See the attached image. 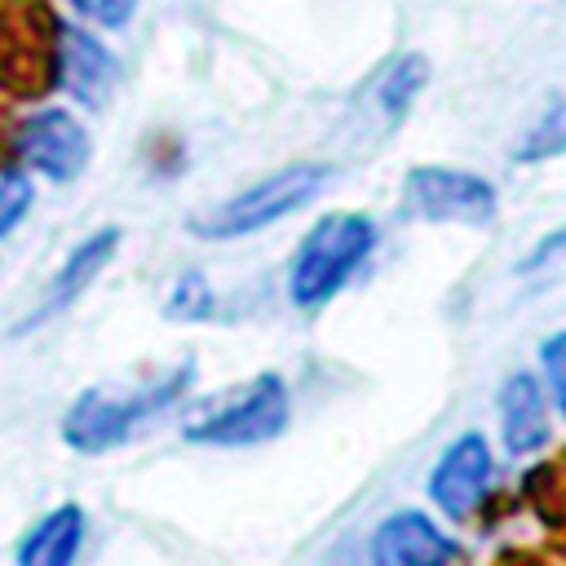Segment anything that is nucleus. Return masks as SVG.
<instances>
[{
	"mask_svg": "<svg viewBox=\"0 0 566 566\" xmlns=\"http://www.w3.org/2000/svg\"><path fill=\"white\" fill-rule=\"evenodd\" d=\"M376 248V226L363 212H327L310 226V234L301 239L292 270H287V296L301 310H318L327 305L349 274L367 261V252Z\"/></svg>",
	"mask_w": 566,
	"mask_h": 566,
	"instance_id": "f257e3e1",
	"label": "nucleus"
},
{
	"mask_svg": "<svg viewBox=\"0 0 566 566\" xmlns=\"http://www.w3.org/2000/svg\"><path fill=\"white\" fill-rule=\"evenodd\" d=\"M195 367L181 363L172 371H164L159 380L150 385H137L128 394H111V389H84L71 411L62 416V438L75 447V451H111L119 447L128 433H137L146 420H155L168 402L181 398V389L190 385Z\"/></svg>",
	"mask_w": 566,
	"mask_h": 566,
	"instance_id": "f03ea898",
	"label": "nucleus"
},
{
	"mask_svg": "<svg viewBox=\"0 0 566 566\" xmlns=\"http://www.w3.org/2000/svg\"><path fill=\"white\" fill-rule=\"evenodd\" d=\"M327 181V164H283L274 172H265L261 181L243 186L239 195L221 199L217 208L190 217V230L203 234V239H243V234H256L274 221H283L287 212L305 208Z\"/></svg>",
	"mask_w": 566,
	"mask_h": 566,
	"instance_id": "7ed1b4c3",
	"label": "nucleus"
},
{
	"mask_svg": "<svg viewBox=\"0 0 566 566\" xmlns=\"http://www.w3.org/2000/svg\"><path fill=\"white\" fill-rule=\"evenodd\" d=\"M287 416H292V402H287L283 376L261 371L248 385H234L230 394L195 407L181 433L190 442H212V447H256L279 438L287 429Z\"/></svg>",
	"mask_w": 566,
	"mask_h": 566,
	"instance_id": "20e7f679",
	"label": "nucleus"
},
{
	"mask_svg": "<svg viewBox=\"0 0 566 566\" xmlns=\"http://www.w3.org/2000/svg\"><path fill=\"white\" fill-rule=\"evenodd\" d=\"M407 212L424 221H460V226H486L495 217V186L464 168L420 164L402 181Z\"/></svg>",
	"mask_w": 566,
	"mask_h": 566,
	"instance_id": "39448f33",
	"label": "nucleus"
},
{
	"mask_svg": "<svg viewBox=\"0 0 566 566\" xmlns=\"http://www.w3.org/2000/svg\"><path fill=\"white\" fill-rule=\"evenodd\" d=\"M18 155L35 172H44L53 181H71L88 164V133L71 111L49 106V111H35L18 128Z\"/></svg>",
	"mask_w": 566,
	"mask_h": 566,
	"instance_id": "423d86ee",
	"label": "nucleus"
},
{
	"mask_svg": "<svg viewBox=\"0 0 566 566\" xmlns=\"http://www.w3.org/2000/svg\"><path fill=\"white\" fill-rule=\"evenodd\" d=\"M491 482V447L482 433H460L429 473V500L447 517H469Z\"/></svg>",
	"mask_w": 566,
	"mask_h": 566,
	"instance_id": "0eeeda50",
	"label": "nucleus"
},
{
	"mask_svg": "<svg viewBox=\"0 0 566 566\" xmlns=\"http://www.w3.org/2000/svg\"><path fill=\"white\" fill-rule=\"evenodd\" d=\"M455 557H460V544L416 509L389 513L371 535V562L380 566H438Z\"/></svg>",
	"mask_w": 566,
	"mask_h": 566,
	"instance_id": "6e6552de",
	"label": "nucleus"
},
{
	"mask_svg": "<svg viewBox=\"0 0 566 566\" xmlns=\"http://www.w3.org/2000/svg\"><path fill=\"white\" fill-rule=\"evenodd\" d=\"M62 84L80 106L106 111V102L119 84V62L84 27H62Z\"/></svg>",
	"mask_w": 566,
	"mask_h": 566,
	"instance_id": "1a4fd4ad",
	"label": "nucleus"
},
{
	"mask_svg": "<svg viewBox=\"0 0 566 566\" xmlns=\"http://www.w3.org/2000/svg\"><path fill=\"white\" fill-rule=\"evenodd\" d=\"M115 243H119V230L115 226H106V230H93L84 243H75L71 248V256L62 261V270L53 274V283H49V292H44V301L31 310V318L22 323V327H35V323H44V318H53L57 310H66L97 274H102V265L115 256Z\"/></svg>",
	"mask_w": 566,
	"mask_h": 566,
	"instance_id": "9d476101",
	"label": "nucleus"
},
{
	"mask_svg": "<svg viewBox=\"0 0 566 566\" xmlns=\"http://www.w3.org/2000/svg\"><path fill=\"white\" fill-rule=\"evenodd\" d=\"M500 433L509 455H531L548 442V411H544V389L535 376L517 371L500 389Z\"/></svg>",
	"mask_w": 566,
	"mask_h": 566,
	"instance_id": "9b49d317",
	"label": "nucleus"
},
{
	"mask_svg": "<svg viewBox=\"0 0 566 566\" xmlns=\"http://www.w3.org/2000/svg\"><path fill=\"white\" fill-rule=\"evenodd\" d=\"M80 544H84V509L57 504L27 531V539L18 544V562L22 566H66L80 553Z\"/></svg>",
	"mask_w": 566,
	"mask_h": 566,
	"instance_id": "f8f14e48",
	"label": "nucleus"
},
{
	"mask_svg": "<svg viewBox=\"0 0 566 566\" xmlns=\"http://www.w3.org/2000/svg\"><path fill=\"white\" fill-rule=\"evenodd\" d=\"M424 80H429V62H424L420 53L394 57V62L367 84V102H371L367 111L376 115V128H398L402 115L411 111L416 93L424 88Z\"/></svg>",
	"mask_w": 566,
	"mask_h": 566,
	"instance_id": "ddd939ff",
	"label": "nucleus"
},
{
	"mask_svg": "<svg viewBox=\"0 0 566 566\" xmlns=\"http://www.w3.org/2000/svg\"><path fill=\"white\" fill-rule=\"evenodd\" d=\"M212 287L203 283V274L199 270H186L181 279H172V292H168V301H164V314L168 318H177V323H203V318H212Z\"/></svg>",
	"mask_w": 566,
	"mask_h": 566,
	"instance_id": "4468645a",
	"label": "nucleus"
},
{
	"mask_svg": "<svg viewBox=\"0 0 566 566\" xmlns=\"http://www.w3.org/2000/svg\"><path fill=\"white\" fill-rule=\"evenodd\" d=\"M31 208V177H22L18 168H4L0 172V239L27 217Z\"/></svg>",
	"mask_w": 566,
	"mask_h": 566,
	"instance_id": "2eb2a0df",
	"label": "nucleus"
},
{
	"mask_svg": "<svg viewBox=\"0 0 566 566\" xmlns=\"http://www.w3.org/2000/svg\"><path fill=\"white\" fill-rule=\"evenodd\" d=\"M566 146V106H557L553 115H544V124L526 137V146L517 150V159H539L548 150H562Z\"/></svg>",
	"mask_w": 566,
	"mask_h": 566,
	"instance_id": "dca6fc26",
	"label": "nucleus"
},
{
	"mask_svg": "<svg viewBox=\"0 0 566 566\" xmlns=\"http://www.w3.org/2000/svg\"><path fill=\"white\" fill-rule=\"evenodd\" d=\"M539 358H544V371H548V385H553L557 402L566 407V332L548 336L544 349H539Z\"/></svg>",
	"mask_w": 566,
	"mask_h": 566,
	"instance_id": "f3484780",
	"label": "nucleus"
},
{
	"mask_svg": "<svg viewBox=\"0 0 566 566\" xmlns=\"http://www.w3.org/2000/svg\"><path fill=\"white\" fill-rule=\"evenodd\" d=\"M80 13H88L93 22L102 27H124L128 13H133V0H71Z\"/></svg>",
	"mask_w": 566,
	"mask_h": 566,
	"instance_id": "a211bd4d",
	"label": "nucleus"
},
{
	"mask_svg": "<svg viewBox=\"0 0 566 566\" xmlns=\"http://www.w3.org/2000/svg\"><path fill=\"white\" fill-rule=\"evenodd\" d=\"M562 243H566V230H557L553 239H539V243H535V252H531V256L522 261V270H531V265H539V261H544V256H553V252H557Z\"/></svg>",
	"mask_w": 566,
	"mask_h": 566,
	"instance_id": "6ab92c4d",
	"label": "nucleus"
}]
</instances>
